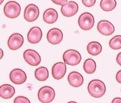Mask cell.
<instances>
[{
	"label": "cell",
	"mask_w": 121,
	"mask_h": 103,
	"mask_svg": "<svg viewBox=\"0 0 121 103\" xmlns=\"http://www.w3.org/2000/svg\"><path fill=\"white\" fill-rule=\"evenodd\" d=\"M88 91L94 98H100L106 92V86L99 79H93L88 84Z\"/></svg>",
	"instance_id": "cell-1"
},
{
	"label": "cell",
	"mask_w": 121,
	"mask_h": 103,
	"mask_svg": "<svg viewBox=\"0 0 121 103\" xmlns=\"http://www.w3.org/2000/svg\"><path fill=\"white\" fill-rule=\"evenodd\" d=\"M62 59L66 64L70 66H76L80 63L82 57L78 51L74 49H70L63 53Z\"/></svg>",
	"instance_id": "cell-2"
},
{
	"label": "cell",
	"mask_w": 121,
	"mask_h": 103,
	"mask_svg": "<svg viewBox=\"0 0 121 103\" xmlns=\"http://www.w3.org/2000/svg\"><path fill=\"white\" fill-rule=\"evenodd\" d=\"M21 12L20 5L15 1L8 2L4 7V13L6 17L10 19L17 18Z\"/></svg>",
	"instance_id": "cell-3"
},
{
	"label": "cell",
	"mask_w": 121,
	"mask_h": 103,
	"mask_svg": "<svg viewBox=\"0 0 121 103\" xmlns=\"http://www.w3.org/2000/svg\"><path fill=\"white\" fill-rule=\"evenodd\" d=\"M55 97V91L54 89L49 86L41 87L38 91V99L41 102H52Z\"/></svg>",
	"instance_id": "cell-4"
},
{
	"label": "cell",
	"mask_w": 121,
	"mask_h": 103,
	"mask_svg": "<svg viewBox=\"0 0 121 103\" xmlns=\"http://www.w3.org/2000/svg\"><path fill=\"white\" fill-rule=\"evenodd\" d=\"M95 20L92 14L83 12L78 17V23L83 30H90L94 25Z\"/></svg>",
	"instance_id": "cell-5"
},
{
	"label": "cell",
	"mask_w": 121,
	"mask_h": 103,
	"mask_svg": "<svg viewBox=\"0 0 121 103\" xmlns=\"http://www.w3.org/2000/svg\"><path fill=\"white\" fill-rule=\"evenodd\" d=\"M23 58L26 62L33 66H36L40 64L41 61L39 53L33 49H28L23 53Z\"/></svg>",
	"instance_id": "cell-6"
},
{
	"label": "cell",
	"mask_w": 121,
	"mask_h": 103,
	"mask_svg": "<svg viewBox=\"0 0 121 103\" xmlns=\"http://www.w3.org/2000/svg\"><path fill=\"white\" fill-rule=\"evenodd\" d=\"M24 18L26 21L32 22L36 21L39 16V9L34 4H28L24 10Z\"/></svg>",
	"instance_id": "cell-7"
},
{
	"label": "cell",
	"mask_w": 121,
	"mask_h": 103,
	"mask_svg": "<svg viewBox=\"0 0 121 103\" xmlns=\"http://www.w3.org/2000/svg\"><path fill=\"white\" fill-rule=\"evenodd\" d=\"M24 43V38L20 33H13L11 35L7 41V45L9 49L16 51L19 49Z\"/></svg>",
	"instance_id": "cell-8"
},
{
	"label": "cell",
	"mask_w": 121,
	"mask_h": 103,
	"mask_svg": "<svg viewBox=\"0 0 121 103\" xmlns=\"http://www.w3.org/2000/svg\"><path fill=\"white\" fill-rule=\"evenodd\" d=\"M9 79L15 84H22L26 81L27 76L23 70L20 68H15L9 74Z\"/></svg>",
	"instance_id": "cell-9"
},
{
	"label": "cell",
	"mask_w": 121,
	"mask_h": 103,
	"mask_svg": "<svg viewBox=\"0 0 121 103\" xmlns=\"http://www.w3.org/2000/svg\"><path fill=\"white\" fill-rule=\"evenodd\" d=\"M78 11V5L75 2L70 1L65 3L61 7V12L63 16L70 17L74 16Z\"/></svg>",
	"instance_id": "cell-10"
},
{
	"label": "cell",
	"mask_w": 121,
	"mask_h": 103,
	"mask_svg": "<svg viewBox=\"0 0 121 103\" xmlns=\"http://www.w3.org/2000/svg\"><path fill=\"white\" fill-rule=\"evenodd\" d=\"M97 30L102 35L109 36L114 33L115 27L113 24L108 20H101L97 24Z\"/></svg>",
	"instance_id": "cell-11"
},
{
	"label": "cell",
	"mask_w": 121,
	"mask_h": 103,
	"mask_svg": "<svg viewBox=\"0 0 121 103\" xmlns=\"http://www.w3.org/2000/svg\"><path fill=\"white\" fill-rule=\"evenodd\" d=\"M47 40L52 45H57L63 39V33L61 30L58 28H52L47 32Z\"/></svg>",
	"instance_id": "cell-12"
},
{
	"label": "cell",
	"mask_w": 121,
	"mask_h": 103,
	"mask_svg": "<svg viewBox=\"0 0 121 103\" xmlns=\"http://www.w3.org/2000/svg\"><path fill=\"white\" fill-rule=\"evenodd\" d=\"M67 71L66 63L65 62H57L54 64L52 68V74L54 79L57 80L62 79Z\"/></svg>",
	"instance_id": "cell-13"
},
{
	"label": "cell",
	"mask_w": 121,
	"mask_h": 103,
	"mask_svg": "<svg viewBox=\"0 0 121 103\" xmlns=\"http://www.w3.org/2000/svg\"><path fill=\"white\" fill-rule=\"evenodd\" d=\"M43 36L42 30L39 27H33L28 32L27 38L29 43L32 44H36L39 43Z\"/></svg>",
	"instance_id": "cell-14"
},
{
	"label": "cell",
	"mask_w": 121,
	"mask_h": 103,
	"mask_svg": "<svg viewBox=\"0 0 121 103\" xmlns=\"http://www.w3.org/2000/svg\"><path fill=\"white\" fill-rule=\"evenodd\" d=\"M68 81L73 87H80L83 84V77L78 72L72 71L68 76Z\"/></svg>",
	"instance_id": "cell-15"
},
{
	"label": "cell",
	"mask_w": 121,
	"mask_h": 103,
	"mask_svg": "<svg viewBox=\"0 0 121 103\" xmlns=\"http://www.w3.org/2000/svg\"><path fill=\"white\" fill-rule=\"evenodd\" d=\"M58 19V13L53 8H49L43 14V20L47 24H54Z\"/></svg>",
	"instance_id": "cell-16"
},
{
	"label": "cell",
	"mask_w": 121,
	"mask_h": 103,
	"mask_svg": "<svg viewBox=\"0 0 121 103\" xmlns=\"http://www.w3.org/2000/svg\"><path fill=\"white\" fill-rule=\"evenodd\" d=\"M15 93V88L10 84H5L0 87V97L2 99H8L12 98Z\"/></svg>",
	"instance_id": "cell-17"
},
{
	"label": "cell",
	"mask_w": 121,
	"mask_h": 103,
	"mask_svg": "<svg viewBox=\"0 0 121 103\" xmlns=\"http://www.w3.org/2000/svg\"><path fill=\"white\" fill-rule=\"evenodd\" d=\"M102 51V45L96 41H91L87 45V51L91 55H97Z\"/></svg>",
	"instance_id": "cell-18"
},
{
	"label": "cell",
	"mask_w": 121,
	"mask_h": 103,
	"mask_svg": "<svg viewBox=\"0 0 121 103\" xmlns=\"http://www.w3.org/2000/svg\"><path fill=\"white\" fill-rule=\"evenodd\" d=\"M35 77L39 82H44L49 78V71L46 67H39L35 71Z\"/></svg>",
	"instance_id": "cell-19"
},
{
	"label": "cell",
	"mask_w": 121,
	"mask_h": 103,
	"mask_svg": "<svg viewBox=\"0 0 121 103\" xmlns=\"http://www.w3.org/2000/svg\"><path fill=\"white\" fill-rule=\"evenodd\" d=\"M96 64L94 60L91 59H86L83 63V70L88 74H92L95 72Z\"/></svg>",
	"instance_id": "cell-20"
},
{
	"label": "cell",
	"mask_w": 121,
	"mask_h": 103,
	"mask_svg": "<svg viewBox=\"0 0 121 103\" xmlns=\"http://www.w3.org/2000/svg\"><path fill=\"white\" fill-rule=\"evenodd\" d=\"M100 7L105 12H110L113 10L117 6L116 0H101Z\"/></svg>",
	"instance_id": "cell-21"
},
{
	"label": "cell",
	"mask_w": 121,
	"mask_h": 103,
	"mask_svg": "<svg viewBox=\"0 0 121 103\" xmlns=\"http://www.w3.org/2000/svg\"><path fill=\"white\" fill-rule=\"evenodd\" d=\"M109 45L113 50L121 49V36H115L110 39Z\"/></svg>",
	"instance_id": "cell-22"
},
{
	"label": "cell",
	"mask_w": 121,
	"mask_h": 103,
	"mask_svg": "<svg viewBox=\"0 0 121 103\" xmlns=\"http://www.w3.org/2000/svg\"><path fill=\"white\" fill-rule=\"evenodd\" d=\"M15 103H30V100L23 96H18L14 99Z\"/></svg>",
	"instance_id": "cell-23"
},
{
	"label": "cell",
	"mask_w": 121,
	"mask_h": 103,
	"mask_svg": "<svg viewBox=\"0 0 121 103\" xmlns=\"http://www.w3.org/2000/svg\"><path fill=\"white\" fill-rule=\"evenodd\" d=\"M82 3L86 7H91L95 4L96 0H82Z\"/></svg>",
	"instance_id": "cell-24"
},
{
	"label": "cell",
	"mask_w": 121,
	"mask_h": 103,
	"mask_svg": "<svg viewBox=\"0 0 121 103\" xmlns=\"http://www.w3.org/2000/svg\"><path fill=\"white\" fill-rule=\"evenodd\" d=\"M52 2L57 5H64L65 3L68 2V0H52Z\"/></svg>",
	"instance_id": "cell-25"
},
{
	"label": "cell",
	"mask_w": 121,
	"mask_h": 103,
	"mask_svg": "<svg viewBox=\"0 0 121 103\" xmlns=\"http://www.w3.org/2000/svg\"><path fill=\"white\" fill-rule=\"evenodd\" d=\"M116 80L118 83L121 84V70L118 71L116 74Z\"/></svg>",
	"instance_id": "cell-26"
},
{
	"label": "cell",
	"mask_w": 121,
	"mask_h": 103,
	"mask_svg": "<svg viewBox=\"0 0 121 103\" xmlns=\"http://www.w3.org/2000/svg\"><path fill=\"white\" fill-rule=\"evenodd\" d=\"M116 61L117 63V64H119L121 66V52L119 53L116 57Z\"/></svg>",
	"instance_id": "cell-27"
},
{
	"label": "cell",
	"mask_w": 121,
	"mask_h": 103,
	"mask_svg": "<svg viewBox=\"0 0 121 103\" xmlns=\"http://www.w3.org/2000/svg\"><path fill=\"white\" fill-rule=\"evenodd\" d=\"M112 103H121V98L120 97H116L115 99H113V100L112 101Z\"/></svg>",
	"instance_id": "cell-28"
},
{
	"label": "cell",
	"mask_w": 121,
	"mask_h": 103,
	"mask_svg": "<svg viewBox=\"0 0 121 103\" xmlns=\"http://www.w3.org/2000/svg\"><path fill=\"white\" fill-rule=\"evenodd\" d=\"M0 52H1V59H2V57H3V51L1 49V50H0Z\"/></svg>",
	"instance_id": "cell-29"
},
{
	"label": "cell",
	"mask_w": 121,
	"mask_h": 103,
	"mask_svg": "<svg viewBox=\"0 0 121 103\" xmlns=\"http://www.w3.org/2000/svg\"><path fill=\"white\" fill-rule=\"evenodd\" d=\"M3 2H4V0H0V4H2V3Z\"/></svg>",
	"instance_id": "cell-30"
}]
</instances>
